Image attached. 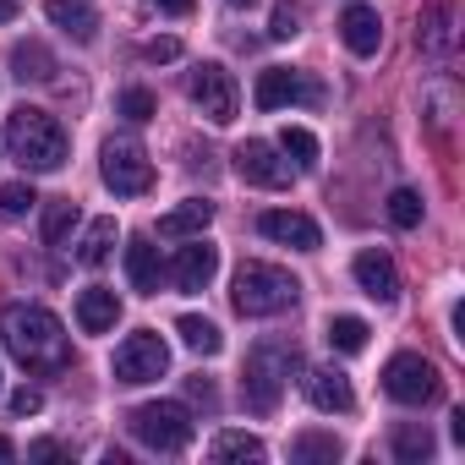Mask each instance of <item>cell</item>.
<instances>
[{"label": "cell", "mask_w": 465, "mask_h": 465, "mask_svg": "<svg viewBox=\"0 0 465 465\" xmlns=\"http://www.w3.org/2000/svg\"><path fill=\"white\" fill-rule=\"evenodd\" d=\"M0 340H6V351L34 367V372H55L66 367V329L50 307H34V302H12L6 312H0Z\"/></svg>", "instance_id": "obj_1"}, {"label": "cell", "mask_w": 465, "mask_h": 465, "mask_svg": "<svg viewBox=\"0 0 465 465\" xmlns=\"http://www.w3.org/2000/svg\"><path fill=\"white\" fill-rule=\"evenodd\" d=\"M6 148H12V159H17L28 175H50V170H61L66 153H72L61 121H55L50 110H34V104H23V110L6 115Z\"/></svg>", "instance_id": "obj_2"}, {"label": "cell", "mask_w": 465, "mask_h": 465, "mask_svg": "<svg viewBox=\"0 0 465 465\" xmlns=\"http://www.w3.org/2000/svg\"><path fill=\"white\" fill-rule=\"evenodd\" d=\"M302 296V280L280 263H242L236 280H230V307L242 318H274V312H291Z\"/></svg>", "instance_id": "obj_3"}, {"label": "cell", "mask_w": 465, "mask_h": 465, "mask_svg": "<svg viewBox=\"0 0 465 465\" xmlns=\"http://www.w3.org/2000/svg\"><path fill=\"white\" fill-rule=\"evenodd\" d=\"M296 367H302L296 340H258V345H252V356H247V378H242L247 405H252L258 416L280 411V394H285V383H291V372H296Z\"/></svg>", "instance_id": "obj_4"}, {"label": "cell", "mask_w": 465, "mask_h": 465, "mask_svg": "<svg viewBox=\"0 0 465 465\" xmlns=\"http://www.w3.org/2000/svg\"><path fill=\"white\" fill-rule=\"evenodd\" d=\"M126 427H132V438H137L143 449H153V454H181V449L192 443V411H186L181 400H148V405H137V411L126 416Z\"/></svg>", "instance_id": "obj_5"}, {"label": "cell", "mask_w": 465, "mask_h": 465, "mask_svg": "<svg viewBox=\"0 0 465 465\" xmlns=\"http://www.w3.org/2000/svg\"><path fill=\"white\" fill-rule=\"evenodd\" d=\"M99 175H104V186H110L115 197H143V192L153 186V164H148L143 143L126 137V132L104 143V153H99Z\"/></svg>", "instance_id": "obj_6"}, {"label": "cell", "mask_w": 465, "mask_h": 465, "mask_svg": "<svg viewBox=\"0 0 465 465\" xmlns=\"http://www.w3.org/2000/svg\"><path fill=\"white\" fill-rule=\"evenodd\" d=\"M383 389H389V400H400V405H432V400L443 394V378H438V367H432L427 356L400 351V356H389V367H383Z\"/></svg>", "instance_id": "obj_7"}, {"label": "cell", "mask_w": 465, "mask_h": 465, "mask_svg": "<svg viewBox=\"0 0 465 465\" xmlns=\"http://www.w3.org/2000/svg\"><path fill=\"white\" fill-rule=\"evenodd\" d=\"M186 94H192V104H197L213 126H230V121H236V110H242V88H236V77H230L219 61H203V66L192 72Z\"/></svg>", "instance_id": "obj_8"}, {"label": "cell", "mask_w": 465, "mask_h": 465, "mask_svg": "<svg viewBox=\"0 0 465 465\" xmlns=\"http://www.w3.org/2000/svg\"><path fill=\"white\" fill-rule=\"evenodd\" d=\"M170 372V345L153 334V329H137L121 340L115 351V383H153Z\"/></svg>", "instance_id": "obj_9"}, {"label": "cell", "mask_w": 465, "mask_h": 465, "mask_svg": "<svg viewBox=\"0 0 465 465\" xmlns=\"http://www.w3.org/2000/svg\"><path fill=\"white\" fill-rule=\"evenodd\" d=\"M236 175H242L247 186L285 192V186L296 181V164H291V159H280V143L252 137V143H242V148H236Z\"/></svg>", "instance_id": "obj_10"}, {"label": "cell", "mask_w": 465, "mask_h": 465, "mask_svg": "<svg viewBox=\"0 0 465 465\" xmlns=\"http://www.w3.org/2000/svg\"><path fill=\"white\" fill-rule=\"evenodd\" d=\"M323 99V88L318 83H307L302 72H291V66H269V72H258V88H252V104L258 110H285V104H318Z\"/></svg>", "instance_id": "obj_11"}, {"label": "cell", "mask_w": 465, "mask_h": 465, "mask_svg": "<svg viewBox=\"0 0 465 465\" xmlns=\"http://www.w3.org/2000/svg\"><path fill=\"white\" fill-rule=\"evenodd\" d=\"M258 230H263L269 242L291 247V252H318V247H323V230H318L307 213H296V208H269V213L258 219Z\"/></svg>", "instance_id": "obj_12"}, {"label": "cell", "mask_w": 465, "mask_h": 465, "mask_svg": "<svg viewBox=\"0 0 465 465\" xmlns=\"http://www.w3.org/2000/svg\"><path fill=\"white\" fill-rule=\"evenodd\" d=\"M213 274H219V247H208L203 236H192V247H181V258L170 263V280H175V291H208L213 285Z\"/></svg>", "instance_id": "obj_13"}, {"label": "cell", "mask_w": 465, "mask_h": 465, "mask_svg": "<svg viewBox=\"0 0 465 465\" xmlns=\"http://www.w3.org/2000/svg\"><path fill=\"white\" fill-rule=\"evenodd\" d=\"M351 274H356V285H361V296H372V302H394L400 296V269H394V258L389 252H378V247H367V252H356V263H351Z\"/></svg>", "instance_id": "obj_14"}, {"label": "cell", "mask_w": 465, "mask_h": 465, "mask_svg": "<svg viewBox=\"0 0 465 465\" xmlns=\"http://www.w3.org/2000/svg\"><path fill=\"white\" fill-rule=\"evenodd\" d=\"M307 400L318 405V411H334V416H351L356 411V394H351V378L340 372V367H312L307 378Z\"/></svg>", "instance_id": "obj_15"}, {"label": "cell", "mask_w": 465, "mask_h": 465, "mask_svg": "<svg viewBox=\"0 0 465 465\" xmlns=\"http://www.w3.org/2000/svg\"><path fill=\"white\" fill-rule=\"evenodd\" d=\"M340 39H345V50L351 55H378V45H383V17H378V6H345V17H340Z\"/></svg>", "instance_id": "obj_16"}, {"label": "cell", "mask_w": 465, "mask_h": 465, "mask_svg": "<svg viewBox=\"0 0 465 465\" xmlns=\"http://www.w3.org/2000/svg\"><path fill=\"white\" fill-rule=\"evenodd\" d=\"M45 17L72 39V45H94L99 39V12L88 0H45Z\"/></svg>", "instance_id": "obj_17"}, {"label": "cell", "mask_w": 465, "mask_h": 465, "mask_svg": "<svg viewBox=\"0 0 465 465\" xmlns=\"http://www.w3.org/2000/svg\"><path fill=\"white\" fill-rule=\"evenodd\" d=\"M115 323H121V296L110 285H88L77 296V329L83 334H110Z\"/></svg>", "instance_id": "obj_18"}, {"label": "cell", "mask_w": 465, "mask_h": 465, "mask_svg": "<svg viewBox=\"0 0 465 465\" xmlns=\"http://www.w3.org/2000/svg\"><path fill=\"white\" fill-rule=\"evenodd\" d=\"M208 224H213V203H208V197H186V203H175V208L159 219V236L186 242V236H203Z\"/></svg>", "instance_id": "obj_19"}, {"label": "cell", "mask_w": 465, "mask_h": 465, "mask_svg": "<svg viewBox=\"0 0 465 465\" xmlns=\"http://www.w3.org/2000/svg\"><path fill=\"white\" fill-rule=\"evenodd\" d=\"M55 72H61V66H55V55H50L39 39H17V45H12V77H17V83H55Z\"/></svg>", "instance_id": "obj_20"}, {"label": "cell", "mask_w": 465, "mask_h": 465, "mask_svg": "<svg viewBox=\"0 0 465 465\" xmlns=\"http://www.w3.org/2000/svg\"><path fill=\"white\" fill-rule=\"evenodd\" d=\"M126 280L137 296H159V252L148 236H132L126 242Z\"/></svg>", "instance_id": "obj_21"}, {"label": "cell", "mask_w": 465, "mask_h": 465, "mask_svg": "<svg viewBox=\"0 0 465 465\" xmlns=\"http://www.w3.org/2000/svg\"><path fill=\"white\" fill-rule=\"evenodd\" d=\"M115 242H121V230H115V219H110V213H104V219H88L83 242H77V263H83V269H99V263L115 252Z\"/></svg>", "instance_id": "obj_22"}, {"label": "cell", "mask_w": 465, "mask_h": 465, "mask_svg": "<svg viewBox=\"0 0 465 465\" xmlns=\"http://www.w3.org/2000/svg\"><path fill=\"white\" fill-rule=\"evenodd\" d=\"M208 460H252V465H263L269 460V449H263V438H252V432H236V427H224V432H213V443H208Z\"/></svg>", "instance_id": "obj_23"}, {"label": "cell", "mask_w": 465, "mask_h": 465, "mask_svg": "<svg viewBox=\"0 0 465 465\" xmlns=\"http://www.w3.org/2000/svg\"><path fill=\"white\" fill-rule=\"evenodd\" d=\"M175 334H181V345H186V351H197V356H219V351H224V334H219L208 318H197V312L175 318Z\"/></svg>", "instance_id": "obj_24"}, {"label": "cell", "mask_w": 465, "mask_h": 465, "mask_svg": "<svg viewBox=\"0 0 465 465\" xmlns=\"http://www.w3.org/2000/svg\"><path fill=\"white\" fill-rule=\"evenodd\" d=\"M432 432L421 427V421H400L394 427V460H405V465H421V460H432Z\"/></svg>", "instance_id": "obj_25"}, {"label": "cell", "mask_w": 465, "mask_h": 465, "mask_svg": "<svg viewBox=\"0 0 465 465\" xmlns=\"http://www.w3.org/2000/svg\"><path fill=\"white\" fill-rule=\"evenodd\" d=\"M367 334H372V329H367V318L340 312V318H329V334H323V340H329L340 356H356V351H367Z\"/></svg>", "instance_id": "obj_26"}, {"label": "cell", "mask_w": 465, "mask_h": 465, "mask_svg": "<svg viewBox=\"0 0 465 465\" xmlns=\"http://www.w3.org/2000/svg\"><path fill=\"white\" fill-rule=\"evenodd\" d=\"M291 454H296L302 465H334V460H340V438H334V432H296Z\"/></svg>", "instance_id": "obj_27"}, {"label": "cell", "mask_w": 465, "mask_h": 465, "mask_svg": "<svg viewBox=\"0 0 465 465\" xmlns=\"http://www.w3.org/2000/svg\"><path fill=\"white\" fill-rule=\"evenodd\" d=\"M280 153L296 159V170H318V137L307 126H285L280 132Z\"/></svg>", "instance_id": "obj_28"}, {"label": "cell", "mask_w": 465, "mask_h": 465, "mask_svg": "<svg viewBox=\"0 0 465 465\" xmlns=\"http://www.w3.org/2000/svg\"><path fill=\"white\" fill-rule=\"evenodd\" d=\"M72 224H77V203H72V197L50 203V208H45V247H61Z\"/></svg>", "instance_id": "obj_29"}, {"label": "cell", "mask_w": 465, "mask_h": 465, "mask_svg": "<svg viewBox=\"0 0 465 465\" xmlns=\"http://www.w3.org/2000/svg\"><path fill=\"white\" fill-rule=\"evenodd\" d=\"M389 219H394L400 230H416V224H421V192L394 186V192H389Z\"/></svg>", "instance_id": "obj_30"}, {"label": "cell", "mask_w": 465, "mask_h": 465, "mask_svg": "<svg viewBox=\"0 0 465 465\" xmlns=\"http://www.w3.org/2000/svg\"><path fill=\"white\" fill-rule=\"evenodd\" d=\"M34 203H39V197H34L28 181H6V186H0V213H6V219H23Z\"/></svg>", "instance_id": "obj_31"}, {"label": "cell", "mask_w": 465, "mask_h": 465, "mask_svg": "<svg viewBox=\"0 0 465 465\" xmlns=\"http://www.w3.org/2000/svg\"><path fill=\"white\" fill-rule=\"evenodd\" d=\"M302 34V6H291V0H280V6H274V17H269V39H296Z\"/></svg>", "instance_id": "obj_32"}, {"label": "cell", "mask_w": 465, "mask_h": 465, "mask_svg": "<svg viewBox=\"0 0 465 465\" xmlns=\"http://www.w3.org/2000/svg\"><path fill=\"white\" fill-rule=\"evenodd\" d=\"M115 110H121L132 126H143V121H153V94H148V88H126Z\"/></svg>", "instance_id": "obj_33"}, {"label": "cell", "mask_w": 465, "mask_h": 465, "mask_svg": "<svg viewBox=\"0 0 465 465\" xmlns=\"http://www.w3.org/2000/svg\"><path fill=\"white\" fill-rule=\"evenodd\" d=\"M12 411H17V416H34V411H45V394H39V389H17V394H12Z\"/></svg>", "instance_id": "obj_34"}, {"label": "cell", "mask_w": 465, "mask_h": 465, "mask_svg": "<svg viewBox=\"0 0 465 465\" xmlns=\"http://www.w3.org/2000/svg\"><path fill=\"white\" fill-rule=\"evenodd\" d=\"M143 55H148V61H175V55H181V45H175V39H148V45H143Z\"/></svg>", "instance_id": "obj_35"}, {"label": "cell", "mask_w": 465, "mask_h": 465, "mask_svg": "<svg viewBox=\"0 0 465 465\" xmlns=\"http://www.w3.org/2000/svg\"><path fill=\"white\" fill-rule=\"evenodd\" d=\"M55 454H66L55 438H39V443H28V460H55Z\"/></svg>", "instance_id": "obj_36"}, {"label": "cell", "mask_w": 465, "mask_h": 465, "mask_svg": "<svg viewBox=\"0 0 465 465\" xmlns=\"http://www.w3.org/2000/svg\"><path fill=\"white\" fill-rule=\"evenodd\" d=\"M153 6L170 12V17H186V12H192V0H153Z\"/></svg>", "instance_id": "obj_37"}, {"label": "cell", "mask_w": 465, "mask_h": 465, "mask_svg": "<svg viewBox=\"0 0 465 465\" xmlns=\"http://www.w3.org/2000/svg\"><path fill=\"white\" fill-rule=\"evenodd\" d=\"M186 389H192V400H203V405H213V389H208V383H203V378H192V383H186Z\"/></svg>", "instance_id": "obj_38"}, {"label": "cell", "mask_w": 465, "mask_h": 465, "mask_svg": "<svg viewBox=\"0 0 465 465\" xmlns=\"http://www.w3.org/2000/svg\"><path fill=\"white\" fill-rule=\"evenodd\" d=\"M17 17V6H12V0H0V23H12Z\"/></svg>", "instance_id": "obj_39"}, {"label": "cell", "mask_w": 465, "mask_h": 465, "mask_svg": "<svg viewBox=\"0 0 465 465\" xmlns=\"http://www.w3.org/2000/svg\"><path fill=\"white\" fill-rule=\"evenodd\" d=\"M12 454H17V449H12V438H6V432H0V460H12Z\"/></svg>", "instance_id": "obj_40"}, {"label": "cell", "mask_w": 465, "mask_h": 465, "mask_svg": "<svg viewBox=\"0 0 465 465\" xmlns=\"http://www.w3.org/2000/svg\"><path fill=\"white\" fill-rule=\"evenodd\" d=\"M224 6H236V12H247V6H252V0H224Z\"/></svg>", "instance_id": "obj_41"}]
</instances>
